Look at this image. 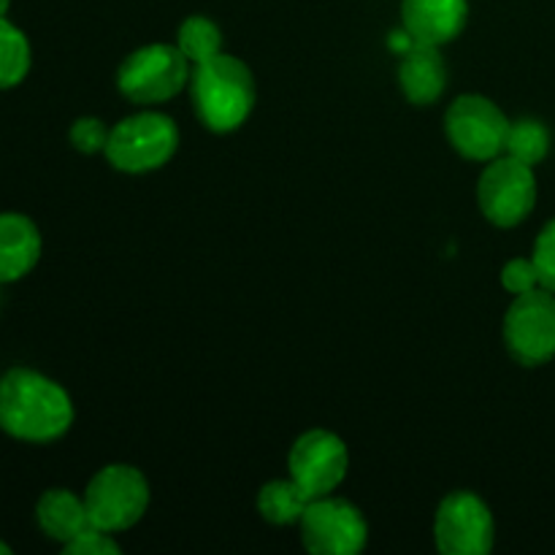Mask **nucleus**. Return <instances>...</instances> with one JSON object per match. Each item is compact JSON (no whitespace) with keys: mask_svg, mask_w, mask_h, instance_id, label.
I'll list each match as a JSON object with an SVG mask.
<instances>
[{"mask_svg":"<svg viewBox=\"0 0 555 555\" xmlns=\"http://www.w3.org/2000/svg\"><path fill=\"white\" fill-rule=\"evenodd\" d=\"M480 209L493 225L513 228L531 215L537 204L534 166L499 155L488 160L477 188Z\"/></svg>","mask_w":555,"mask_h":555,"instance_id":"obj_7","label":"nucleus"},{"mask_svg":"<svg viewBox=\"0 0 555 555\" xmlns=\"http://www.w3.org/2000/svg\"><path fill=\"white\" fill-rule=\"evenodd\" d=\"M504 341L524 366H542L555 358V293L537 287L515 296L504 314Z\"/></svg>","mask_w":555,"mask_h":555,"instance_id":"obj_6","label":"nucleus"},{"mask_svg":"<svg viewBox=\"0 0 555 555\" xmlns=\"http://www.w3.org/2000/svg\"><path fill=\"white\" fill-rule=\"evenodd\" d=\"M547 152H551V130L540 119L509 122L504 155L515 157V160L526 163V166H537V163L545 160Z\"/></svg>","mask_w":555,"mask_h":555,"instance_id":"obj_18","label":"nucleus"},{"mask_svg":"<svg viewBox=\"0 0 555 555\" xmlns=\"http://www.w3.org/2000/svg\"><path fill=\"white\" fill-rule=\"evenodd\" d=\"M36 518L43 534L49 540L63 542V545L92 526L85 499L76 496L74 491H65V488H52L38 499Z\"/></svg>","mask_w":555,"mask_h":555,"instance_id":"obj_15","label":"nucleus"},{"mask_svg":"<svg viewBox=\"0 0 555 555\" xmlns=\"http://www.w3.org/2000/svg\"><path fill=\"white\" fill-rule=\"evenodd\" d=\"M444 130L455 150L469 160H493L507 144L509 119L482 95H461L444 117Z\"/></svg>","mask_w":555,"mask_h":555,"instance_id":"obj_8","label":"nucleus"},{"mask_svg":"<svg viewBox=\"0 0 555 555\" xmlns=\"http://www.w3.org/2000/svg\"><path fill=\"white\" fill-rule=\"evenodd\" d=\"M434 534H437V547L444 555H486L493 547L496 526L491 509L480 496L459 491L439 504Z\"/></svg>","mask_w":555,"mask_h":555,"instance_id":"obj_10","label":"nucleus"},{"mask_svg":"<svg viewBox=\"0 0 555 555\" xmlns=\"http://www.w3.org/2000/svg\"><path fill=\"white\" fill-rule=\"evenodd\" d=\"M287 466H291V477L298 482V488L309 499H320L328 496L345 480L350 455L336 434L312 428L296 439Z\"/></svg>","mask_w":555,"mask_h":555,"instance_id":"obj_11","label":"nucleus"},{"mask_svg":"<svg viewBox=\"0 0 555 555\" xmlns=\"http://www.w3.org/2000/svg\"><path fill=\"white\" fill-rule=\"evenodd\" d=\"M74 426L70 396L33 369H9L0 377V431L20 442H54Z\"/></svg>","mask_w":555,"mask_h":555,"instance_id":"obj_1","label":"nucleus"},{"mask_svg":"<svg viewBox=\"0 0 555 555\" xmlns=\"http://www.w3.org/2000/svg\"><path fill=\"white\" fill-rule=\"evenodd\" d=\"M190 92L201 122L215 133L236 130L255 106L253 70L238 57L222 52L195 65Z\"/></svg>","mask_w":555,"mask_h":555,"instance_id":"obj_2","label":"nucleus"},{"mask_svg":"<svg viewBox=\"0 0 555 555\" xmlns=\"http://www.w3.org/2000/svg\"><path fill=\"white\" fill-rule=\"evenodd\" d=\"M190 81V60L171 43L141 47L119 65L117 85L128 101L166 103Z\"/></svg>","mask_w":555,"mask_h":555,"instance_id":"obj_5","label":"nucleus"},{"mask_svg":"<svg viewBox=\"0 0 555 555\" xmlns=\"http://www.w3.org/2000/svg\"><path fill=\"white\" fill-rule=\"evenodd\" d=\"M63 551L68 555H117L119 545L112 540V531H103L98 526L81 531L70 542H65Z\"/></svg>","mask_w":555,"mask_h":555,"instance_id":"obj_22","label":"nucleus"},{"mask_svg":"<svg viewBox=\"0 0 555 555\" xmlns=\"http://www.w3.org/2000/svg\"><path fill=\"white\" fill-rule=\"evenodd\" d=\"M30 41L3 14L0 16V90H11V87L20 85L27 76V70H30Z\"/></svg>","mask_w":555,"mask_h":555,"instance_id":"obj_17","label":"nucleus"},{"mask_svg":"<svg viewBox=\"0 0 555 555\" xmlns=\"http://www.w3.org/2000/svg\"><path fill=\"white\" fill-rule=\"evenodd\" d=\"M179 146V130L166 114H135L108 130L106 157L117 171L144 173L166 166Z\"/></svg>","mask_w":555,"mask_h":555,"instance_id":"obj_3","label":"nucleus"},{"mask_svg":"<svg viewBox=\"0 0 555 555\" xmlns=\"http://www.w3.org/2000/svg\"><path fill=\"white\" fill-rule=\"evenodd\" d=\"M309 502L312 499L298 488V482L293 477L291 480H274L269 486H263V491L258 493V513L269 524L276 526L298 524Z\"/></svg>","mask_w":555,"mask_h":555,"instance_id":"obj_16","label":"nucleus"},{"mask_svg":"<svg viewBox=\"0 0 555 555\" xmlns=\"http://www.w3.org/2000/svg\"><path fill=\"white\" fill-rule=\"evenodd\" d=\"M531 258H534L537 269H540L542 287H547V291L555 293V220H551L545 228H542Z\"/></svg>","mask_w":555,"mask_h":555,"instance_id":"obj_23","label":"nucleus"},{"mask_svg":"<svg viewBox=\"0 0 555 555\" xmlns=\"http://www.w3.org/2000/svg\"><path fill=\"white\" fill-rule=\"evenodd\" d=\"M502 285L507 287L509 293L520 296V293H529L542 287L540 282V269H537L534 258H515L504 266L502 271Z\"/></svg>","mask_w":555,"mask_h":555,"instance_id":"obj_21","label":"nucleus"},{"mask_svg":"<svg viewBox=\"0 0 555 555\" xmlns=\"http://www.w3.org/2000/svg\"><path fill=\"white\" fill-rule=\"evenodd\" d=\"M298 524L309 553L356 555L366 547L369 526L363 515L345 499H331V493L312 499Z\"/></svg>","mask_w":555,"mask_h":555,"instance_id":"obj_9","label":"nucleus"},{"mask_svg":"<svg viewBox=\"0 0 555 555\" xmlns=\"http://www.w3.org/2000/svg\"><path fill=\"white\" fill-rule=\"evenodd\" d=\"M399 81L404 95L417 106L434 103L448 85V65L434 43H415L410 52L401 54Z\"/></svg>","mask_w":555,"mask_h":555,"instance_id":"obj_14","label":"nucleus"},{"mask_svg":"<svg viewBox=\"0 0 555 555\" xmlns=\"http://www.w3.org/2000/svg\"><path fill=\"white\" fill-rule=\"evenodd\" d=\"M415 38L410 36V33L406 30H396L393 36H390V49H396V52L399 54H404V52H410L412 47H415Z\"/></svg>","mask_w":555,"mask_h":555,"instance_id":"obj_24","label":"nucleus"},{"mask_svg":"<svg viewBox=\"0 0 555 555\" xmlns=\"http://www.w3.org/2000/svg\"><path fill=\"white\" fill-rule=\"evenodd\" d=\"M0 555H11V547H9V545H5V542H3V540H0Z\"/></svg>","mask_w":555,"mask_h":555,"instance_id":"obj_26","label":"nucleus"},{"mask_svg":"<svg viewBox=\"0 0 555 555\" xmlns=\"http://www.w3.org/2000/svg\"><path fill=\"white\" fill-rule=\"evenodd\" d=\"M108 130L112 128H106L98 117H79L70 125V144L85 155H95V152L106 150Z\"/></svg>","mask_w":555,"mask_h":555,"instance_id":"obj_20","label":"nucleus"},{"mask_svg":"<svg viewBox=\"0 0 555 555\" xmlns=\"http://www.w3.org/2000/svg\"><path fill=\"white\" fill-rule=\"evenodd\" d=\"M9 5H11V0H0V16H3L5 11H9Z\"/></svg>","mask_w":555,"mask_h":555,"instance_id":"obj_25","label":"nucleus"},{"mask_svg":"<svg viewBox=\"0 0 555 555\" xmlns=\"http://www.w3.org/2000/svg\"><path fill=\"white\" fill-rule=\"evenodd\" d=\"M466 16V0H401V22L417 43L442 47L453 41L464 30Z\"/></svg>","mask_w":555,"mask_h":555,"instance_id":"obj_12","label":"nucleus"},{"mask_svg":"<svg viewBox=\"0 0 555 555\" xmlns=\"http://www.w3.org/2000/svg\"><path fill=\"white\" fill-rule=\"evenodd\" d=\"M38 258H41V233L36 222L20 211H0V285L30 274Z\"/></svg>","mask_w":555,"mask_h":555,"instance_id":"obj_13","label":"nucleus"},{"mask_svg":"<svg viewBox=\"0 0 555 555\" xmlns=\"http://www.w3.org/2000/svg\"><path fill=\"white\" fill-rule=\"evenodd\" d=\"M177 47L179 52L190 60V65L206 63V60H211L215 54H220V27L211 20H206V16H190V20H184L182 27H179Z\"/></svg>","mask_w":555,"mask_h":555,"instance_id":"obj_19","label":"nucleus"},{"mask_svg":"<svg viewBox=\"0 0 555 555\" xmlns=\"http://www.w3.org/2000/svg\"><path fill=\"white\" fill-rule=\"evenodd\" d=\"M90 524L103 531H125L144 518L150 507V482L125 464L103 466L85 491Z\"/></svg>","mask_w":555,"mask_h":555,"instance_id":"obj_4","label":"nucleus"}]
</instances>
